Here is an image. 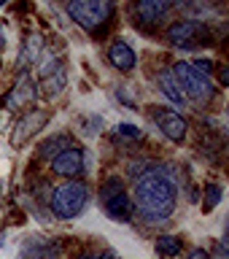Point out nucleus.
<instances>
[{"mask_svg": "<svg viewBox=\"0 0 229 259\" xmlns=\"http://www.w3.org/2000/svg\"><path fill=\"white\" fill-rule=\"evenodd\" d=\"M165 38L170 46L197 49V46H208L213 40V32H210V24L202 19H178L165 30Z\"/></svg>", "mask_w": 229, "mask_h": 259, "instance_id": "nucleus-5", "label": "nucleus"}, {"mask_svg": "<svg viewBox=\"0 0 229 259\" xmlns=\"http://www.w3.org/2000/svg\"><path fill=\"white\" fill-rule=\"evenodd\" d=\"M65 81H68L65 68L54 60V57H49V60L43 62V68H40V87H43L40 92H43V97L54 100V97L65 89Z\"/></svg>", "mask_w": 229, "mask_h": 259, "instance_id": "nucleus-10", "label": "nucleus"}, {"mask_svg": "<svg viewBox=\"0 0 229 259\" xmlns=\"http://www.w3.org/2000/svg\"><path fill=\"white\" fill-rule=\"evenodd\" d=\"M151 119H154V124H157L173 143H184L189 124H186V119L181 116V113H175V111H170V108H157V105H154V108H151Z\"/></svg>", "mask_w": 229, "mask_h": 259, "instance_id": "nucleus-9", "label": "nucleus"}, {"mask_svg": "<svg viewBox=\"0 0 229 259\" xmlns=\"http://www.w3.org/2000/svg\"><path fill=\"white\" fill-rule=\"evenodd\" d=\"M6 3H8V0H0V6H6Z\"/></svg>", "mask_w": 229, "mask_h": 259, "instance_id": "nucleus-25", "label": "nucleus"}, {"mask_svg": "<svg viewBox=\"0 0 229 259\" xmlns=\"http://www.w3.org/2000/svg\"><path fill=\"white\" fill-rule=\"evenodd\" d=\"M135 8H138L141 22L159 24L162 19H165L167 8H170V0H135Z\"/></svg>", "mask_w": 229, "mask_h": 259, "instance_id": "nucleus-13", "label": "nucleus"}, {"mask_svg": "<svg viewBox=\"0 0 229 259\" xmlns=\"http://www.w3.org/2000/svg\"><path fill=\"white\" fill-rule=\"evenodd\" d=\"M113 11H116V0H68V16L92 35H100L108 27Z\"/></svg>", "mask_w": 229, "mask_h": 259, "instance_id": "nucleus-3", "label": "nucleus"}, {"mask_svg": "<svg viewBox=\"0 0 229 259\" xmlns=\"http://www.w3.org/2000/svg\"><path fill=\"white\" fill-rule=\"evenodd\" d=\"M116 133H119V138H129V141H138V138H141V130L135 124H119Z\"/></svg>", "mask_w": 229, "mask_h": 259, "instance_id": "nucleus-20", "label": "nucleus"}, {"mask_svg": "<svg viewBox=\"0 0 229 259\" xmlns=\"http://www.w3.org/2000/svg\"><path fill=\"white\" fill-rule=\"evenodd\" d=\"M218 202H221V186L218 184H208L205 186V200H202V210H213Z\"/></svg>", "mask_w": 229, "mask_h": 259, "instance_id": "nucleus-19", "label": "nucleus"}, {"mask_svg": "<svg viewBox=\"0 0 229 259\" xmlns=\"http://www.w3.org/2000/svg\"><path fill=\"white\" fill-rule=\"evenodd\" d=\"M52 170L62 178H81L86 170V154L78 146H68L57 157H52Z\"/></svg>", "mask_w": 229, "mask_h": 259, "instance_id": "nucleus-8", "label": "nucleus"}, {"mask_svg": "<svg viewBox=\"0 0 229 259\" xmlns=\"http://www.w3.org/2000/svg\"><path fill=\"white\" fill-rule=\"evenodd\" d=\"M49 124V111L43 108H30L24 116H19V121L14 124L11 130V146L14 149H22L30 138H35L40 130Z\"/></svg>", "mask_w": 229, "mask_h": 259, "instance_id": "nucleus-7", "label": "nucleus"}, {"mask_svg": "<svg viewBox=\"0 0 229 259\" xmlns=\"http://www.w3.org/2000/svg\"><path fill=\"white\" fill-rule=\"evenodd\" d=\"M192 65L202 73V76H208V78H210V73H213V62H210V60H194Z\"/></svg>", "mask_w": 229, "mask_h": 259, "instance_id": "nucleus-22", "label": "nucleus"}, {"mask_svg": "<svg viewBox=\"0 0 229 259\" xmlns=\"http://www.w3.org/2000/svg\"><path fill=\"white\" fill-rule=\"evenodd\" d=\"M35 95H38V89H35V84H32V78L27 76V73H22L19 81H16V87L11 89V95H8L6 105L11 111L14 108H27V105L35 100Z\"/></svg>", "mask_w": 229, "mask_h": 259, "instance_id": "nucleus-11", "label": "nucleus"}, {"mask_svg": "<svg viewBox=\"0 0 229 259\" xmlns=\"http://www.w3.org/2000/svg\"><path fill=\"white\" fill-rule=\"evenodd\" d=\"M22 259H60V246L49 240H27Z\"/></svg>", "mask_w": 229, "mask_h": 259, "instance_id": "nucleus-14", "label": "nucleus"}, {"mask_svg": "<svg viewBox=\"0 0 229 259\" xmlns=\"http://www.w3.org/2000/svg\"><path fill=\"white\" fill-rule=\"evenodd\" d=\"M154 248H157L159 256L173 259V256H178L184 251V240L178 238V235H159L157 243H154Z\"/></svg>", "mask_w": 229, "mask_h": 259, "instance_id": "nucleus-15", "label": "nucleus"}, {"mask_svg": "<svg viewBox=\"0 0 229 259\" xmlns=\"http://www.w3.org/2000/svg\"><path fill=\"white\" fill-rule=\"evenodd\" d=\"M218 81H221V87H226V81H229V73H226V65H221V68H218Z\"/></svg>", "mask_w": 229, "mask_h": 259, "instance_id": "nucleus-24", "label": "nucleus"}, {"mask_svg": "<svg viewBox=\"0 0 229 259\" xmlns=\"http://www.w3.org/2000/svg\"><path fill=\"white\" fill-rule=\"evenodd\" d=\"M76 259H119L116 254H113V251H95V254H81V256H76Z\"/></svg>", "mask_w": 229, "mask_h": 259, "instance_id": "nucleus-21", "label": "nucleus"}, {"mask_svg": "<svg viewBox=\"0 0 229 259\" xmlns=\"http://www.w3.org/2000/svg\"><path fill=\"white\" fill-rule=\"evenodd\" d=\"M157 81H159V92L165 95L167 100H173V103H184V95H181V89H178V84H175L173 73H165V70H162Z\"/></svg>", "mask_w": 229, "mask_h": 259, "instance_id": "nucleus-16", "label": "nucleus"}, {"mask_svg": "<svg viewBox=\"0 0 229 259\" xmlns=\"http://www.w3.org/2000/svg\"><path fill=\"white\" fill-rule=\"evenodd\" d=\"M68 146H73L70 135H52L43 146H40V157H57V154L65 151Z\"/></svg>", "mask_w": 229, "mask_h": 259, "instance_id": "nucleus-17", "label": "nucleus"}, {"mask_svg": "<svg viewBox=\"0 0 229 259\" xmlns=\"http://www.w3.org/2000/svg\"><path fill=\"white\" fill-rule=\"evenodd\" d=\"M129 200H132V210H138L146 222H167L178 202V186L173 176L162 170H149L135 178V189Z\"/></svg>", "mask_w": 229, "mask_h": 259, "instance_id": "nucleus-1", "label": "nucleus"}, {"mask_svg": "<svg viewBox=\"0 0 229 259\" xmlns=\"http://www.w3.org/2000/svg\"><path fill=\"white\" fill-rule=\"evenodd\" d=\"M173 78H175V84H178L184 97H192L194 103H210L213 100V95H216L213 81L208 76H202L192 62H175Z\"/></svg>", "mask_w": 229, "mask_h": 259, "instance_id": "nucleus-4", "label": "nucleus"}, {"mask_svg": "<svg viewBox=\"0 0 229 259\" xmlns=\"http://www.w3.org/2000/svg\"><path fill=\"white\" fill-rule=\"evenodd\" d=\"M100 205L113 222H129L132 219V200L124 192L121 178H116V176L105 178L100 184Z\"/></svg>", "mask_w": 229, "mask_h": 259, "instance_id": "nucleus-6", "label": "nucleus"}, {"mask_svg": "<svg viewBox=\"0 0 229 259\" xmlns=\"http://www.w3.org/2000/svg\"><path fill=\"white\" fill-rule=\"evenodd\" d=\"M108 62H111L116 70L129 73V70L138 65V57H135L132 46H129L127 40H113V44L108 46Z\"/></svg>", "mask_w": 229, "mask_h": 259, "instance_id": "nucleus-12", "label": "nucleus"}, {"mask_svg": "<svg viewBox=\"0 0 229 259\" xmlns=\"http://www.w3.org/2000/svg\"><path fill=\"white\" fill-rule=\"evenodd\" d=\"M189 259H210V254L205 248H192L189 251Z\"/></svg>", "mask_w": 229, "mask_h": 259, "instance_id": "nucleus-23", "label": "nucleus"}, {"mask_svg": "<svg viewBox=\"0 0 229 259\" xmlns=\"http://www.w3.org/2000/svg\"><path fill=\"white\" fill-rule=\"evenodd\" d=\"M40 40H43L40 35H30V38H27V44H24V54H22V68H24V62H35V60H38L40 46H43Z\"/></svg>", "mask_w": 229, "mask_h": 259, "instance_id": "nucleus-18", "label": "nucleus"}, {"mask_svg": "<svg viewBox=\"0 0 229 259\" xmlns=\"http://www.w3.org/2000/svg\"><path fill=\"white\" fill-rule=\"evenodd\" d=\"M86 200H89V186L81 178H65L62 184L49 189V210L62 222L76 219L86 208Z\"/></svg>", "mask_w": 229, "mask_h": 259, "instance_id": "nucleus-2", "label": "nucleus"}]
</instances>
